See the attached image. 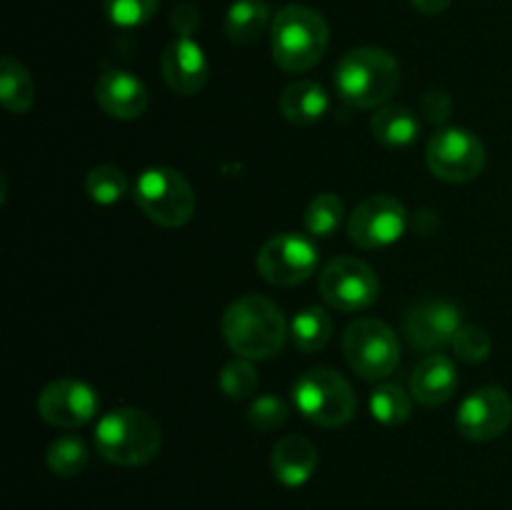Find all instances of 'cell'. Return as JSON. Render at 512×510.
Segmentation results:
<instances>
[{
    "label": "cell",
    "instance_id": "15",
    "mask_svg": "<svg viewBox=\"0 0 512 510\" xmlns=\"http://www.w3.org/2000/svg\"><path fill=\"white\" fill-rule=\"evenodd\" d=\"M160 70L168 88L178 95H195L208 83V58L193 38L178 35L160 58Z\"/></svg>",
    "mask_w": 512,
    "mask_h": 510
},
{
    "label": "cell",
    "instance_id": "18",
    "mask_svg": "<svg viewBox=\"0 0 512 510\" xmlns=\"http://www.w3.org/2000/svg\"><path fill=\"white\" fill-rule=\"evenodd\" d=\"M410 390L423 405H443L458 390V370L445 355H428L420 360L410 378Z\"/></svg>",
    "mask_w": 512,
    "mask_h": 510
},
{
    "label": "cell",
    "instance_id": "23",
    "mask_svg": "<svg viewBox=\"0 0 512 510\" xmlns=\"http://www.w3.org/2000/svg\"><path fill=\"white\" fill-rule=\"evenodd\" d=\"M290 335H293L295 348H300L303 353H318L333 335V318L328 315V310L318 308V305L305 308L293 318Z\"/></svg>",
    "mask_w": 512,
    "mask_h": 510
},
{
    "label": "cell",
    "instance_id": "31",
    "mask_svg": "<svg viewBox=\"0 0 512 510\" xmlns=\"http://www.w3.org/2000/svg\"><path fill=\"white\" fill-rule=\"evenodd\" d=\"M453 350L463 363H483L493 350V340L478 325H463L460 333L455 335Z\"/></svg>",
    "mask_w": 512,
    "mask_h": 510
},
{
    "label": "cell",
    "instance_id": "11",
    "mask_svg": "<svg viewBox=\"0 0 512 510\" xmlns=\"http://www.w3.org/2000/svg\"><path fill=\"white\" fill-rule=\"evenodd\" d=\"M408 225L405 205L393 195H373L353 210L348 220V235L365 250L388 248L398 243Z\"/></svg>",
    "mask_w": 512,
    "mask_h": 510
},
{
    "label": "cell",
    "instance_id": "19",
    "mask_svg": "<svg viewBox=\"0 0 512 510\" xmlns=\"http://www.w3.org/2000/svg\"><path fill=\"white\" fill-rule=\"evenodd\" d=\"M280 113L295 125L318 123L328 113V93L315 80H298L280 95Z\"/></svg>",
    "mask_w": 512,
    "mask_h": 510
},
{
    "label": "cell",
    "instance_id": "17",
    "mask_svg": "<svg viewBox=\"0 0 512 510\" xmlns=\"http://www.w3.org/2000/svg\"><path fill=\"white\" fill-rule=\"evenodd\" d=\"M270 468L278 483L288 485V488H300L313 478L315 468H318V450L303 435H285L278 440L270 455Z\"/></svg>",
    "mask_w": 512,
    "mask_h": 510
},
{
    "label": "cell",
    "instance_id": "5",
    "mask_svg": "<svg viewBox=\"0 0 512 510\" xmlns=\"http://www.w3.org/2000/svg\"><path fill=\"white\" fill-rule=\"evenodd\" d=\"M295 405L300 413L323 428H340L350 423L358 408L353 388L340 373L330 368H313L300 375L293 388Z\"/></svg>",
    "mask_w": 512,
    "mask_h": 510
},
{
    "label": "cell",
    "instance_id": "26",
    "mask_svg": "<svg viewBox=\"0 0 512 510\" xmlns=\"http://www.w3.org/2000/svg\"><path fill=\"white\" fill-rule=\"evenodd\" d=\"M343 200L335 193H320L318 198L310 200L305 208V228L315 238H330L343 223Z\"/></svg>",
    "mask_w": 512,
    "mask_h": 510
},
{
    "label": "cell",
    "instance_id": "25",
    "mask_svg": "<svg viewBox=\"0 0 512 510\" xmlns=\"http://www.w3.org/2000/svg\"><path fill=\"white\" fill-rule=\"evenodd\" d=\"M45 463L58 478H75L88 465V445L75 435H63V438L50 443Z\"/></svg>",
    "mask_w": 512,
    "mask_h": 510
},
{
    "label": "cell",
    "instance_id": "6",
    "mask_svg": "<svg viewBox=\"0 0 512 510\" xmlns=\"http://www.w3.org/2000/svg\"><path fill=\"white\" fill-rule=\"evenodd\" d=\"M135 203L153 223L180 228L195 213V193L183 173L173 168H148L135 183Z\"/></svg>",
    "mask_w": 512,
    "mask_h": 510
},
{
    "label": "cell",
    "instance_id": "30",
    "mask_svg": "<svg viewBox=\"0 0 512 510\" xmlns=\"http://www.w3.org/2000/svg\"><path fill=\"white\" fill-rule=\"evenodd\" d=\"M290 410L285 405V400H280L278 395L265 393L260 398H255L248 408V420L255 430H275L280 425H285Z\"/></svg>",
    "mask_w": 512,
    "mask_h": 510
},
{
    "label": "cell",
    "instance_id": "22",
    "mask_svg": "<svg viewBox=\"0 0 512 510\" xmlns=\"http://www.w3.org/2000/svg\"><path fill=\"white\" fill-rule=\"evenodd\" d=\"M0 100L10 113H25L35 103L33 75L13 55L0 60Z\"/></svg>",
    "mask_w": 512,
    "mask_h": 510
},
{
    "label": "cell",
    "instance_id": "2",
    "mask_svg": "<svg viewBox=\"0 0 512 510\" xmlns=\"http://www.w3.org/2000/svg\"><path fill=\"white\" fill-rule=\"evenodd\" d=\"M400 85V65L388 50L360 45L348 50L335 68V88L353 108H380Z\"/></svg>",
    "mask_w": 512,
    "mask_h": 510
},
{
    "label": "cell",
    "instance_id": "8",
    "mask_svg": "<svg viewBox=\"0 0 512 510\" xmlns=\"http://www.w3.org/2000/svg\"><path fill=\"white\" fill-rule=\"evenodd\" d=\"M320 295L330 308L358 313L378 300L380 280L365 260L333 258L320 270Z\"/></svg>",
    "mask_w": 512,
    "mask_h": 510
},
{
    "label": "cell",
    "instance_id": "12",
    "mask_svg": "<svg viewBox=\"0 0 512 510\" xmlns=\"http://www.w3.org/2000/svg\"><path fill=\"white\" fill-rule=\"evenodd\" d=\"M512 425V398L508 390L488 385L463 400L458 410V430L463 438L488 443Z\"/></svg>",
    "mask_w": 512,
    "mask_h": 510
},
{
    "label": "cell",
    "instance_id": "27",
    "mask_svg": "<svg viewBox=\"0 0 512 510\" xmlns=\"http://www.w3.org/2000/svg\"><path fill=\"white\" fill-rule=\"evenodd\" d=\"M85 190L90 200L98 205H115L125 193H128V178L115 165H98L85 178Z\"/></svg>",
    "mask_w": 512,
    "mask_h": 510
},
{
    "label": "cell",
    "instance_id": "14",
    "mask_svg": "<svg viewBox=\"0 0 512 510\" xmlns=\"http://www.w3.org/2000/svg\"><path fill=\"white\" fill-rule=\"evenodd\" d=\"M460 328H463V313L450 300H420L405 315V335L415 348L423 350H440L445 345H453Z\"/></svg>",
    "mask_w": 512,
    "mask_h": 510
},
{
    "label": "cell",
    "instance_id": "33",
    "mask_svg": "<svg viewBox=\"0 0 512 510\" xmlns=\"http://www.w3.org/2000/svg\"><path fill=\"white\" fill-rule=\"evenodd\" d=\"M423 110L430 120H435V123H438V120H445L450 115V98L445 93L433 90V93L425 95Z\"/></svg>",
    "mask_w": 512,
    "mask_h": 510
},
{
    "label": "cell",
    "instance_id": "20",
    "mask_svg": "<svg viewBox=\"0 0 512 510\" xmlns=\"http://www.w3.org/2000/svg\"><path fill=\"white\" fill-rule=\"evenodd\" d=\"M370 130L380 143L390 145V148H405L418 140L420 120L405 105H383L370 120Z\"/></svg>",
    "mask_w": 512,
    "mask_h": 510
},
{
    "label": "cell",
    "instance_id": "34",
    "mask_svg": "<svg viewBox=\"0 0 512 510\" xmlns=\"http://www.w3.org/2000/svg\"><path fill=\"white\" fill-rule=\"evenodd\" d=\"M410 3H413V8L418 10V13L438 15V13H443V10L448 8L453 0H410Z\"/></svg>",
    "mask_w": 512,
    "mask_h": 510
},
{
    "label": "cell",
    "instance_id": "4",
    "mask_svg": "<svg viewBox=\"0 0 512 510\" xmlns=\"http://www.w3.org/2000/svg\"><path fill=\"white\" fill-rule=\"evenodd\" d=\"M95 445L108 463L138 468L150 463L163 445L158 420L138 408H115L95 425Z\"/></svg>",
    "mask_w": 512,
    "mask_h": 510
},
{
    "label": "cell",
    "instance_id": "21",
    "mask_svg": "<svg viewBox=\"0 0 512 510\" xmlns=\"http://www.w3.org/2000/svg\"><path fill=\"white\" fill-rule=\"evenodd\" d=\"M270 23V8L265 0H235L225 15V35L233 43H255Z\"/></svg>",
    "mask_w": 512,
    "mask_h": 510
},
{
    "label": "cell",
    "instance_id": "24",
    "mask_svg": "<svg viewBox=\"0 0 512 510\" xmlns=\"http://www.w3.org/2000/svg\"><path fill=\"white\" fill-rule=\"evenodd\" d=\"M370 413L378 423L400 425L413 413V403H410V395L405 393L403 385L383 383L370 395Z\"/></svg>",
    "mask_w": 512,
    "mask_h": 510
},
{
    "label": "cell",
    "instance_id": "1",
    "mask_svg": "<svg viewBox=\"0 0 512 510\" xmlns=\"http://www.w3.org/2000/svg\"><path fill=\"white\" fill-rule=\"evenodd\" d=\"M223 338L240 358H273L285 343L283 310L260 295L238 298L223 313Z\"/></svg>",
    "mask_w": 512,
    "mask_h": 510
},
{
    "label": "cell",
    "instance_id": "29",
    "mask_svg": "<svg viewBox=\"0 0 512 510\" xmlns=\"http://www.w3.org/2000/svg\"><path fill=\"white\" fill-rule=\"evenodd\" d=\"M220 388L228 398L233 400H243L248 395L255 393L258 388V373H255L253 363L248 358H238L230 360L223 370H220Z\"/></svg>",
    "mask_w": 512,
    "mask_h": 510
},
{
    "label": "cell",
    "instance_id": "7",
    "mask_svg": "<svg viewBox=\"0 0 512 510\" xmlns=\"http://www.w3.org/2000/svg\"><path fill=\"white\" fill-rule=\"evenodd\" d=\"M343 353L350 368L365 380H383L400 363L395 330L378 318H360L345 330Z\"/></svg>",
    "mask_w": 512,
    "mask_h": 510
},
{
    "label": "cell",
    "instance_id": "3",
    "mask_svg": "<svg viewBox=\"0 0 512 510\" xmlns=\"http://www.w3.org/2000/svg\"><path fill=\"white\" fill-rule=\"evenodd\" d=\"M330 43V28L318 10L308 5H285L270 25L273 60L285 73L315 68Z\"/></svg>",
    "mask_w": 512,
    "mask_h": 510
},
{
    "label": "cell",
    "instance_id": "9",
    "mask_svg": "<svg viewBox=\"0 0 512 510\" xmlns=\"http://www.w3.org/2000/svg\"><path fill=\"white\" fill-rule=\"evenodd\" d=\"M425 160L435 178L445 183H468L485 168V145L470 130H438L425 148Z\"/></svg>",
    "mask_w": 512,
    "mask_h": 510
},
{
    "label": "cell",
    "instance_id": "16",
    "mask_svg": "<svg viewBox=\"0 0 512 510\" xmlns=\"http://www.w3.org/2000/svg\"><path fill=\"white\" fill-rule=\"evenodd\" d=\"M95 100L118 120H135L148 108V88L128 70H105L95 83Z\"/></svg>",
    "mask_w": 512,
    "mask_h": 510
},
{
    "label": "cell",
    "instance_id": "13",
    "mask_svg": "<svg viewBox=\"0 0 512 510\" xmlns=\"http://www.w3.org/2000/svg\"><path fill=\"white\" fill-rule=\"evenodd\" d=\"M38 413L45 423L55 425V428H78L95 418L98 395L83 380H53L38 395Z\"/></svg>",
    "mask_w": 512,
    "mask_h": 510
},
{
    "label": "cell",
    "instance_id": "28",
    "mask_svg": "<svg viewBox=\"0 0 512 510\" xmlns=\"http://www.w3.org/2000/svg\"><path fill=\"white\" fill-rule=\"evenodd\" d=\"M158 5L160 0H103L105 15L118 28H138L148 23Z\"/></svg>",
    "mask_w": 512,
    "mask_h": 510
},
{
    "label": "cell",
    "instance_id": "10",
    "mask_svg": "<svg viewBox=\"0 0 512 510\" xmlns=\"http://www.w3.org/2000/svg\"><path fill=\"white\" fill-rule=\"evenodd\" d=\"M318 268V248L298 233H278L263 243L258 253V270L270 285L293 288L305 283Z\"/></svg>",
    "mask_w": 512,
    "mask_h": 510
},
{
    "label": "cell",
    "instance_id": "32",
    "mask_svg": "<svg viewBox=\"0 0 512 510\" xmlns=\"http://www.w3.org/2000/svg\"><path fill=\"white\" fill-rule=\"evenodd\" d=\"M200 18H198V10L193 8L190 3L180 5V8H175L173 13V25L175 30H178V35H183V38H193L195 28H198Z\"/></svg>",
    "mask_w": 512,
    "mask_h": 510
}]
</instances>
